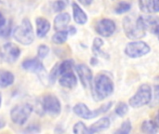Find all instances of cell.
<instances>
[{
  "instance_id": "13",
  "label": "cell",
  "mask_w": 159,
  "mask_h": 134,
  "mask_svg": "<svg viewBox=\"0 0 159 134\" xmlns=\"http://www.w3.org/2000/svg\"><path fill=\"white\" fill-rule=\"evenodd\" d=\"M75 70L83 87L85 89H91L93 81V74L91 69L88 65L80 63L75 66Z\"/></svg>"
},
{
  "instance_id": "24",
  "label": "cell",
  "mask_w": 159,
  "mask_h": 134,
  "mask_svg": "<svg viewBox=\"0 0 159 134\" xmlns=\"http://www.w3.org/2000/svg\"><path fill=\"white\" fill-rule=\"evenodd\" d=\"M139 7L143 13H155L153 0H139Z\"/></svg>"
},
{
  "instance_id": "27",
  "label": "cell",
  "mask_w": 159,
  "mask_h": 134,
  "mask_svg": "<svg viewBox=\"0 0 159 134\" xmlns=\"http://www.w3.org/2000/svg\"><path fill=\"white\" fill-rule=\"evenodd\" d=\"M73 132L75 134H90L89 128L82 121H78L74 125Z\"/></svg>"
},
{
  "instance_id": "10",
  "label": "cell",
  "mask_w": 159,
  "mask_h": 134,
  "mask_svg": "<svg viewBox=\"0 0 159 134\" xmlns=\"http://www.w3.org/2000/svg\"><path fill=\"white\" fill-rule=\"evenodd\" d=\"M151 48L147 43L140 40H134L127 44L125 48V54L129 58L136 59L148 54Z\"/></svg>"
},
{
  "instance_id": "9",
  "label": "cell",
  "mask_w": 159,
  "mask_h": 134,
  "mask_svg": "<svg viewBox=\"0 0 159 134\" xmlns=\"http://www.w3.org/2000/svg\"><path fill=\"white\" fill-rule=\"evenodd\" d=\"M42 110L50 117L56 118L61 112V104L60 100L53 94L48 93L43 97L41 103Z\"/></svg>"
},
{
  "instance_id": "11",
  "label": "cell",
  "mask_w": 159,
  "mask_h": 134,
  "mask_svg": "<svg viewBox=\"0 0 159 134\" xmlns=\"http://www.w3.org/2000/svg\"><path fill=\"white\" fill-rule=\"evenodd\" d=\"M20 56V49L14 43L8 42L0 47V58L7 63H14Z\"/></svg>"
},
{
  "instance_id": "21",
  "label": "cell",
  "mask_w": 159,
  "mask_h": 134,
  "mask_svg": "<svg viewBox=\"0 0 159 134\" xmlns=\"http://www.w3.org/2000/svg\"><path fill=\"white\" fill-rule=\"evenodd\" d=\"M141 131L144 133H157L158 131V125H157L153 119L144 120L142 123Z\"/></svg>"
},
{
  "instance_id": "12",
  "label": "cell",
  "mask_w": 159,
  "mask_h": 134,
  "mask_svg": "<svg viewBox=\"0 0 159 134\" xmlns=\"http://www.w3.org/2000/svg\"><path fill=\"white\" fill-rule=\"evenodd\" d=\"M116 22L110 19H102L95 24V31L102 37H109L116 32Z\"/></svg>"
},
{
  "instance_id": "3",
  "label": "cell",
  "mask_w": 159,
  "mask_h": 134,
  "mask_svg": "<svg viewBox=\"0 0 159 134\" xmlns=\"http://www.w3.org/2000/svg\"><path fill=\"white\" fill-rule=\"evenodd\" d=\"M13 37L18 43L24 46H29L33 43L34 35L33 25L29 19H23L21 23L13 30Z\"/></svg>"
},
{
  "instance_id": "8",
  "label": "cell",
  "mask_w": 159,
  "mask_h": 134,
  "mask_svg": "<svg viewBox=\"0 0 159 134\" xmlns=\"http://www.w3.org/2000/svg\"><path fill=\"white\" fill-rule=\"evenodd\" d=\"M21 67L29 72L36 74V76L39 77L41 82L45 84V82L48 81V73L41 62L38 58H33V59H27L24 60L21 62Z\"/></svg>"
},
{
  "instance_id": "34",
  "label": "cell",
  "mask_w": 159,
  "mask_h": 134,
  "mask_svg": "<svg viewBox=\"0 0 159 134\" xmlns=\"http://www.w3.org/2000/svg\"><path fill=\"white\" fill-rule=\"evenodd\" d=\"M159 0H153V7H154V10L155 13H157L159 11Z\"/></svg>"
},
{
  "instance_id": "28",
  "label": "cell",
  "mask_w": 159,
  "mask_h": 134,
  "mask_svg": "<svg viewBox=\"0 0 159 134\" xmlns=\"http://www.w3.org/2000/svg\"><path fill=\"white\" fill-rule=\"evenodd\" d=\"M59 76V63H56L51 69L50 73L48 76V81L50 85H53L56 82V79Z\"/></svg>"
},
{
  "instance_id": "4",
  "label": "cell",
  "mask_w": 159,
  "mask_h": 134,
  "mask_svg": "<svg viewBox=\"0 0 159 134\" xmlns=\"http://www.w3.org/2000/svg\"><path fill=\"white\" fill-rule=\"evenodd\" d=\"M112 106H113V102H108L107 104H103L101 107L91 111L85 104L79 103V104H76L74 106L73 111L77 117H79V118H81L83 119L89 120V119H92V118H96L100 115L108 112L111 109Z\"/></svg>"
},
{
  "instance_id": "15",
  "label": "cell",
  "mask_w": 159,
  "mask_h": 134,
  "mask_svg": "<svg viewBox=\"0 0 159 134\" xmlns=\"http://www.w3.org/2000/svg\"><path fill=\"white\" fill-rule=\"evenodd\" d=\"M35 25H36V35L39 38L45 37L50 30V22L48 21V20L43 17L36 18Z\"/></svg>"
},
{
  "instance_id": "29",
  "label": "cell",
  "mask_w": 159,
  "mask_h": 134,
  "mask_svg": "<svg viewBox=\"0 0 159 134\" xmlns=\"http://www.w3.org/2000/svg\"><path fill=\"white\" fill-rule=\"evenodd\" d=\"M68 5V0H56L52 4V8L55 12L62 11Z\"/></svg>"
},
{
  "instance_id": "17",
  "label": "cell",
  "mask_w": 159,
  "mask_h": 134,
  "mask_svg": "<svg viewBox=\"0 0 159 134\" xmlns=\"http://www.w3.org/2000/svg\"><path fill=\"white\" fill-rule=\"evenodd\" d=\"M70 21H71V16L67 12L60 13L54 19V29L56 31L64 30L67 28Z\"/></svg>"
},
{
  "instance_id": "14",
  "label": "cell",
  "mask_w": 159,
  "mask_h": 134,
  "mask_svg": "<svg viewBox=\"0 0 159 134\" xmlns=\"http://www.w3.org/2000/svg\"><path fill=\"white\" fill-rule=\"evenodd\" d=\"M139 24L145 30L149 31L154 35L158 34V21L156 17L153 16H146L143 15L137 18Z\"/></svg>"
},
{
  "instance_id": "19",
  "label": "cell",
  "mask_w": 159,
  "mask_h": 134,
  "mask_svg": "<svg viewBox=\"0 0 159 134\" xmlns=\"http://www.w3.org/2000/svg\"><path fill=\"white\" fill-rule=\"evenodd\" d=\"M15 81V76L10 71L0 69V88L5 89L11 86Z\"/></svg>"
},
{
  "instance_id": "23",
  "label": "cell",
  "mask_w": 159,
  "mask_h": 134,
  "mask_svg": "<svg viewBox=\"0 0 159 134\" xmlns=\"http://www.w3.org/2000/svg\"><path fill=\"white\" fill-rule=\"evenodd\" d=\"M68 36H69V34H68L67 29L57 31V33L54 34V35L52 36V42L57 45H61L67 41Z\"/></svg>"
},
{
  "instance_id": "22",
  "label": "cell",
  "mask_w": 159,
  "mask_h": 134,
  "mask_svg": "<svg viewBox=\"0 0 159 134\" xmlns=\"http://www.w3.org/2000/svg\"><path fill=\"white\" fill-rule=\"evenodd\" d=\"M11 32V24L7 23V20L0 11V36L7 37Z\"/></svg>"
},
{
  "instance_id": "2",
  "label": "cell",
  "mask_w": 159,
  "mask_h": 134,
  "mask_svg": "<svg viewBox=\"0 0 159 134\" xmlns=\"http://www.w3.org/2000/svg\"><path fill=\"white\" fill-rule=\"evenodd\" d=\"M74 61L64 60L61 63H59V83L61 86L73 89L77 84V77L75 75L74 71Z\"/></svg>"
},
{
  "instance_id": "26",
  "label": "cell",
  "mask_w": 159,
  "mask_h": 134,
  "mask_svg": "<svg viewBox=\"0 0 159 134\" xmlns=\"http://www.w3.org/2000/svg\"><path fill=\"white\" fill-rule=\"evenodd\" d=\"M130 8H131L130 3L126 2V1H122V2H119V3L116 6V7H115V12H116V14H123V13L128 12Z\"/></svg>"
},
{
  "instance_id": "16",
  "label": "cell",
  "mask_w": 159,
  "mask_h": 134,
  "mask_svg": "<svg viewBox=\"0 0 159 134\" xmlns=\"http://www.w3.org/2000/svg\"><path fill=\"white\" fill-rule=\"evenodd\" d=\"M72 8H73V16H74L75 21L80 25L86 24L88 22L89 18H88L87 13L80 7V6L75 2H73Z\"/></svg>"
},
{
  "instance_id": "25",
  "label": "cell",
  "mask_w": 159,
  "mask_h": 134,
  "mask_svg": "<svg viewBox=\"0 0 159 134\" xmlns=\"http://www.w3.org/2000/svg\"><path fill=\"white\" fill-rule=\"evenodd\" d=\"M128 112H129V105L124 102L118 103L117 105L116 106L115 113L120 118H124L128 114Z\"/></svg>"
},
{
  "instance_id": "36",
  "label": "cell",
  "mask_w": 159,
  "mask_h": 134,
  "mask_svg": "<svg viewBox=\"0 0 159 134\" xmlns=\"http://www.w3.org/2000/svg\"><path fill=\"white\" fill-rule=\"evenodd\" d=\"M92 1H93V0H78V2H79L80 4L84 5V6H89V5L92 3Z\"/></svg>"
},
{
  "instance_id": "31",
  "label": "cell",
  "mask_w": 159,
  "mask_h": 134,
  "mask_svg": "<svg viewBox=\"0 0 159 134\" xmlns=\"http://www.w3.org/2000/svg\"><path fill=\"white\" fill-rule=\"evenodd\" d=\"M48 52H49V48L47 45L42 44L37 48V57L36 58H38L39 60H43L48 55Z\"/></svg>"
},
{
  "instance_id": "35",
  "label": "cell",
  "mask_w": 159,
  "mask_h": 134,
  "mask_svg": "<svg viewBox=\"0 0 159 134\" xmlns=\"http://www.w3.org/2000/svg\"><path fill=\"white\" fill-rule=\"evenodd\" d=\"M6 125H7V121H6V119H5L3 117H1V116H0V130L4 129V128L6 127Z\"/></svg>"
},
{
  "instance_id": "18",
  "label": "cell",
  "mask_w": 159,
  "mask_h": 134,
  "mask_svg": "<svg viewBox=\"0 0 159 134\" xmlns=\"http://www.w3.org/2000/svg\"><path fill=\"white\" fill-rule=\"evenodd\" d=\"M110 125H111V121H110L109 118H102L97 120L95 123H93L89 128V130L90 134L96 133V132H102V131H105V130L109 129Z\"/></svg>"
},
{
  "instance_id": "1",
  "label": "cell",
  "mask_w": 159,
  "mask_h": 134,
  "mask_svg": "<svg viewBox=\"0 0 159 134\" xmlns=\"http://www.w3.org/2000/svg\"><path fill=\"white\" fill-rule=\"evenodd\" d=\"M92 94L96 101H103L114 92L113 80L106 75L99 74L92 81Z\"/></svg>"
},
{
  "instance_id": "37",
  "label": "cell",
  "mask_w": 159,
  "mask_h": 134,
  "mask_svg": "<svg viewBox=\"0 0 159 134\" xmlns=\"http://www.w3.org/2000/svg\"><path fill=\"white\" fill-rule=\"evenodd\" d=\"M1 104H2V95L0 93V107H1Z\"/></svg>"
},
{
  "instance_id": "20",
  "label": "cell",
  "mask_w": 159,
  "mask_h": 134,
  "mask_svg": "<svg viewBox=\"0 0 159 134\" xmlns=\"http://www.w3.org/2000/svg\"><path fill=\"white\" fill-rule=\"evenodd\" d=\"M104 42L101 37H96L93 41V45H92V52L98 56V57H102V58H105L108 59L109 55L107 53H105L102 50V46H103Z\"/></svg>"
},
{
  "instance_id": "7",
  "label": "cell",
  "mask_w": 159,
  "mask_h": 134,
  "mask_svg": "<svg viewBox=\"0 0 159 134\" xmlns=\"http://www.w3.org/2000/svg\"><path fill=\"white\" fill-rule=\"evenodd\" d=\"M34 107L30 104H20L15 105L10 110L11 121L19 126H22L32 115Z\"/></svg>"
},
{
  "instance_id": "30",
  "label": "cell",
  "mask_w": 159,
  "mask_h": 134,
  "mask_svg": "<svg viewBox=\"0 0 159 134\" xmlns=\"http://www.w3.org/2000/svg\"><path fill=\"white\" fill-rule=\"evenodd\" d=\"M132 130V125L131 122L129 120H126L123 122V124L121 125V127L116 132L118 134H129Z\"/></svg>"
},
{
  "instance_id": "5",
  "label": "cell",
  "mask_w": 159,
  "mask_h": 134,
  "mask_svg": "<svg viewBox=\"0 0 159 134\" xmlns=\"http://www.w3.org/2000/svg\"><path fill=\"white\" fill-rule=\"evenodd\" d=\"M152 99L153 90L150 85L144 83L138 88L135 94L129 100V104L133 108H140L150 104Z\"/></svg>"
},
{
  "instance_id": "32",
  "label": "cell",
  "mask_w": 159,
  "mask_h": 134,
  "mask_svg": "<svg viewBox=\"0 0 159 134\" xmlns=\"http://www.w3.org/2000/svg\"><path fill=\"white\" fill-rule=\"evenodd\" d=\"M26 132H40V129L38 128V126L31 125V126L28 127V129H27Z\"/></svg>"
},
{
  "instance_id": "33",
  "label": "cell",
  "mask_w": 159,
  "mask_h": 134,
  "mask_svg": "<svg viewBox=\"0 0 159 134\" xmlns=\"http://www.w3.org/2000/svg\"><path fill=\"white\" fill-rule=\"evenodd\" d=\"M67 31H68V34L70 35H74L75 33H76V29H75V26H67Z\"/></svg>"
},
{
  "instance_id": "6",
  "label": "cell",
  "mask_w": 159,
  "mask_h": 134,
  "mask_svg": "<svg viewBox=\"0 0 159 134\" xmlns=\"http://www.w3.org/2000/svg\"><path fill=\"white\" fill-rule=\"evenodd\" d=\"M123 29L128 38L138 40L144 37L146 31L139 24L137 19L132 17H125L123 20Z\"/></svg>"
}]
</instances>
